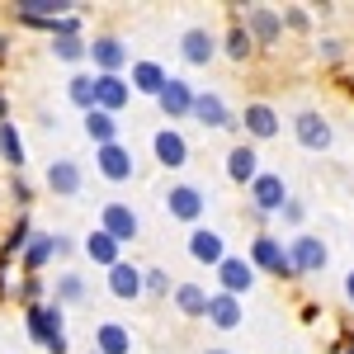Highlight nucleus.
Wrapping results in <instances>:
<instances>
[{
	"instance_id": "f257e3e1",
	"label": "nucleus",
	"mask_w": 354,
	"mask_h": 354,
	"mask_svg": "<svg viewBox=\"0 0 354 354\" xmlns=\"http://www.w3.org/2000/svg\"><path fill=\"white\" fill-rule=\"evenodd\" d=\"M28 330L53 354H66V335H62V312L57 307H28Z\"/></svg>"
},
{
	"instance_id": "f03ea898",
	"label": "nucleus",
	"mask_w": 354,
	"mask_h": 354,
	"mask_svg": "<svg viewBox=\"0 0 354 354\" xmlns=\"http://www.w3.org/2000/svg\"><path fill=\"white\" fill-rule=\"evenodd\" d=\"M250 265L274 270V274H298V270H293V260H288V250L274 241V236H255V241H250Z\"/></svg>"
},
{
	"instance_id": "7ed1b4c3",
	"label": "nucleus",
	"mask_w": 354,
	"mask_h": 354,
	"mask_svg": "<svg viewBox=\"0 0 354 354\" xmlns=\"http://www.w3.org/2000/svg\"><path fill=\"white\" fill-rule=\"evenodd\" d=\"M250 198H255V213H283V203H288L283 175H260L250 185Z\"/></svg>"
},
{
	"instance_id": "20e7f679",
	"label": "nucleus",
	"mask_w": 354,
	"mask_h": 354,
	"mask_svg": "<svg viewBox=\"0 0 354 354\" xmlns=\"http://www.w3.org/2000/svg\"><path fill=\"white\" fill-rule=\"evenodd\" d=\"M288 260H293V270H298V274H317L322 265H326V245L317 241V236H293Z\"/></svg>"
},
{
	"instance_id": "39448f33",
	"label": "nucleus",
	"mask_w": 354,
	"mask_h": 354,
	"mask_svg": "<svg viewBox=\"0 0 354 354\" xmlns=\"http://www.w3.org/2000/svg\"><path fill=\"white\" fill-rule=\"evenodd\" d=\"M293 133H298V142L307 147V151H326L330 147V123L322 118V113H298Z\"/></svg>"
},
{
	"instance_id": "423d86ee",
	"label": "nucleus",
	"mask_w": 354,
	"mask_h": 354,
	"mask_svg": "<svg viewBox=\"0 0 354 354\" xmlns=\"http://www.w3.org/2000/svg\"><path fill=\"white\" fill-rule=\"evenodd\" d=\"M165 208H170V218H180V222H198V213H203V194L194 189V185H175V189L165 194Z\"/></svg>"
},
{
	"instance_id": "0eeeda50",
	"label": "nucleus",
	"mask_w": 354,
	"mask_h": 354,
	"mask_svg": "<svg viewBox=\"0 0 354 354\" xmlns=\"http://www.w3.org/2000/svg\"><path fill=\"white\" fill-rule=\"evenodd\" d=\"M95 161H100V175H104V180H128V175H133V151H128V147H118V142L100 147V156H95Z\"/></svg>"
},
{
	"instance_id": "6e6552de",
	"label": "nucleus",
	"mask_w": 354,
	"mask_h": 354,
	"mask_svg": "<svg viewBox=\"0 0 354 354\" xmlns=\"http://www.w3.org/2000/svg\"><path fill=\"white\" fill-rule=\"evenodd\" d=\"M90 57H95L100 76H118V66L128 62V48H123L118 38H95V43H90Z\"/></svg>"
},
{
	"instance_id": "1a4fd4ad",
	"label": "nucleus",
	"mask_w": 354,
	"mask_h": 354,
	"mask_svg": "<svg viewBox=\"0 0 354 354\" xmlns=\"http://www.w3.org/2000/svg\"><path fill=\"white\" fill-rule=\"evenodd\" d=\"M189 255L198 260V265H222L227 260V250H222V236L213 232V227H198L189 236Z\"/></svg>"
},
{
	"instance_id": "9d476101",
	"label": "nucleus",
	"mask_w": 354,
	"mask_h": 354,
	"mask_svg": "<svg viewBox=\"0 0 354 354\" xmlns=\"http://www.w3.org/2000/svg\"><path fill=\"white\" fill-rule=\"evenodd\" d=\"M218 279H222V293L236 298V293H245V288L255 283V265H245V260H232V255H227V260L218 265Z\"/></svg>"
},
{
	"instance_id": "9b49d317",
	"label": "nucleus",
	"mask_w": 354,
	"mask_h": 354,
	"mask_svg": "<svg viewBox=\"0 0 354 354\" xmlns=\"http://www.w3.org/2000/svg\"><path fill=\"white\" fill-rule=\"evenodd\" d=\"M104 232H109L118 245L133 241L137 236V213L128 208V203H109V208H104Z\"/></svg>"
},
{
	"instance_id": "f8f14e48",
	"label": "nucleus",
	"mask_w": 354,
	"mask_h": 354,
	"mask_svg": "<svg viewBox=\"0 0 354 354\" xmlns=\"http://www.w3.org/2000/svg\"><path fill=\"white\" fill-rule=\"evenodd\" d=\"M151 147H156V161L170 165V170H180V165L189 161V147H185V137H180V133H170V128L151 137Z\"/></svg>"
},
{
	"instance_id": "ddd939ff",
	"label": "nucleus",
	"mask_w": 354,
	"mask_h": 354,
	"mask_svg": "<svg viewBox=\"0 0 354 354\" xmlns=\"http://www.w3.org/2000/svg\"><path fill=\"white\" fill-rule=\"evenodd\" d=\"M194 100H198V95H194L185 81H175V76H170V85L161 90V109L170 113V118H185V113H194Z\"/></svg>"
},
{
	"instance_id": "4468645a",
	"label": "nucleus",
	"mask_w": 354,
	"mask_h": 354,
	"mask_svg": "<svg viewBox=\"0 0 354 354\" xmlns=\"http://www.w3.org/2000/svg\"><path fill=\"white\" fill-rule=\"evenodd\" d=\"M194 118H198L203 128H236V123H232V113H227V104H222L218 95H198V100H194Z\"/></svg>"
},
{
	"instance_id": "2eb2a0df",
	"label": "nucleus",
	"mask_w": 354,
	"mask_h": 354,
	"mask_svg": "<svg viewBox=\"0 0 354 354\" xmlns=\"http://www.w3.org/2000/svg\"><path fill=\"white\" fill-rule=\"evenodd\" d=\"M260 156L250 151V147H232V156H227V175L236 180V185H255L260 180Z\"/></svg>"
},
{
	"instance_id": "dca6fc26",
	"label": "nucleus",
	"mask_w": 354,
	"mask_h": 354,
	"mask_svg": "<svg viewBox=\"0 0 354 354\" xmlns=\"http://www.w3.org/2000/svg\"><path fill=\"white\" fill-rule=\"evenodd\" d=\"M142 288H147L142 270H133V265H113V270H109V293H113V298H137Z\"/></svg>"
},
{
	"instance_id": "f3484780",
	"label": "nucleus",
	"mask_w": 354,
	"mask_h": 354,
	"mask_svg": "<svg viewBox=\"0 0 354 354\" xmlns=\"http://www.w3.org/2000/svg\"><path fill=\"white\" fill-rule=\"evenodd\" d=\"M95 350L100 354H128L133 350V335H128V326H118V322H104V326L95 330Z\"/></svg>"
},
{
	"instance_id": "a211bd4d",
	"label": "nucleus",
	"mask_w": 354,
	"mask_h": 354,
	"mask_svg": "<svg viewBox=\"0 0 354 354\" xmlns=\"http://www.w3.org/2000/svg\"><path fill=\"white\" fill-rule=\"evenodd\" d=\"M208 322L222 326V330L241 326V302L232 298V293H213V302H208Z\"/></svg>"
},
{
	"instance_id": "6ab92c4d",
	"label": "nucleus",
	"mask_w": 354,
	"mask_h": 354,
	"mask_svg": "<svg viewBox=\"0 0 354 354\" xmlns=\"http://www.w3.org/2000/svg\"><path fill=\"white\" fill-rule=\"evenodd\" d=\"M165 85H170V76H165L156 62H137V66H133V90H142V95H156V100H161Z\"/></svg>"
},
{
	"instance_id": "aec40b11",
	"label": "nucleus",
	"mask_w": 354,
	"mask_h": 354,
	"mask_svg": "<svg viewBox=\"0 0 354 354\" xmlns=\"http://www.w3.org/2000/svg\"><path fill=\"white\" fill-rule=\"evenodd\" d=\"M95 90H100V109L104 113H118L123 104H128V95H133L118 76H95Z\"/></svg>"
},
{
	"instance_id": "412c9836",
	"label": "nucleus",
	"mask_w": 354,
	"mask_h": 354,
	"mask_svg": "<svg viewBox=\"0 0 354 354\" xmlns=\"http://www.w3.org/2000/svg\"><path fill=\"white\" fill-rule=\"evenodd\" d=\"M208 302L213 298H208L198 283H180V288H175V307H180L185 317H208Z\"/></svg>"
},
{
	"instance_id": "4be33fe9",
	"label": "nucleus",
	"mask_w": 354,
	"mask_h": 354,
	"mask_svg": "<svg viewBox=\"0 0 354 354\" xmlns=\"http://www.w3.org/2000/svg\"><path fill=\"white\" fill-rule=\"evenodd\" d=\"M245 133L250 137H274L279 133V113H274L270 104H250V109H245Z\"/></svg>"
},
{
	"instance_id": "5701e85b",
	"label": "nucleus",
	"mask_w": 354,
	"mask_h": 354,
	"mask_svg": "<svg viewBox=\"0 0 354 354\" xmlns=\"http://www.w3.org/2000/svg\"><path fill=\"white\" fill-rule=\"evenodd\" d=\"M85 255H90V260H95V265H118V241H113L109 232H104V227H100V232H95V236H90V241H85Z\"/></svg>"
},
{
	"instance_id": "b1692460",
	"label": "nucleus",
	"mask_w": 354,
	"mask_h": 354,
	"mask_svg": "<svg viewBox=\"0 0 354 354\" xmlns=\"http://www.w3.org/2000/svg\"><path fill=\"white\" fill-rule=\"evenodd\" d=\"M48 185H53L57 194H76L81 189V170H76V161H57L53 170H48Z\"/></svg>"
},
{
	"instance_id": "393cba45",
	"label": "nucleus",
	"mask_w": 354,
	"mask_h": 354,
	"mask_svg": "<svg viewBox=\"0 0 354 354\" xmlns=\"http://www.w3.org/2000/svg\"><path fill=\"white\" fill-rule=\"evenodd\" d=\"M85 133L95 137L100 147H109V142H113V133H118V123H113V113H104V109H90V113H85Z\"/></svg>"
},
{
	"instance_id": "a878e982",
	"label": "nucleus",
	"mask_w": 354,
	"mask_h": 354,
	"mask_svg": "<svg viewBox=\"0 0 354 354\" xmlns=\"http://www.w3.org/2000/svg\"><path fill=\"white\" fill-rule=\"evenodd\" d=\"M185 57H189L194 66H203V62L213 57V38H208V28H189V33H185Z\"/></svg>"
},
{
	"instance_id": "bb28decb",
	"label": "nucleus",
	"mask_w": 354,
	"mask_h": 354,
	"mask_svg": "<svg viewBox=\"0 0 354 354\" xmlns=\"http://www.w3.org/2000/svg\"><path fill=\"white\" fill-rule=\"evenodd\" d=\"M66 95H71V100H76L85 113L100 109V90H95V76H76V81L66 85Z\"/></svg>"
},
{
	"instance_id": "cd10ccee",
	"label": "nucleus",
	"mask_w": 354,
	"mask_h": 354,
	"mask_svg": "<svg viewBox=\"0 0 354 354\" xmlns=\"http://www.w3.org/2000/svg\"><path fill=\"white\" fill-rule=\"evenodd\" d=\"M245 19H250V28H255V38H265V43L279 33V15H274V10H265V5L245 10Z\"/></svg>"
},
{
	"instance_id": "c85d7f7f",
	"label": "nucleus",
	"mask_w": 354,
	"mask_h": 354,
	"mask_svg": "<svg viewBox=\"0 0 354 354\" xmlns=\"http://www.w3.org/2000/svg\"><path fill=\"white\" fill-rule=\"evenodd\" d=\"M0 156L10 165H24V142H19V133L10 123H0Z\"/></svg>"
},
{
	"instance_id": "c756f323",
	"label": "nucleus",
	"mask_w": 354,
	"mask_h": 354,
	"mask_svg": "<svg viewBox=\"0 0 354 354\" xmlns=\"http://www.w3.org/2000/svg\"><path fill=\"white\" fill-rule=\"evenodd\" d=\"M53 250H57V236H38V241H28V270H38Z\"/></svg>"
},
{
	"instance_id": "7c9ffc66",
	"label": "nucleus",
	"mask_w": 354,
	"mask_h": 354,
	"mask_svg": "<svg viewBox=\"0 0 354 354\" xmlns=\"http://www.w3.org/2000/svg\"><path fill=\"white\" fill-rule=\"evenodd\" d=\"M53 53L62 57V62H76V57H85L90 48H85L81 38H57V43H53Z\"/></svg>"
},
{
	"instance_id": "2f4dec72",
	"label": "nucleus",
	"mask_w": 354,
	"mask_h": 354,
	"mask_svg": "<svg viewBox=\"0 0 354 354\" xmlns=\"http://www.w3.org/2000/svg\"><path fill=\"white\" fill-rule=\"evenodd\" d=\"M227 53L236 57V62H245V53H250V33H245V28H232V38H227Z\"/></svg>"
},
{
	"instance_id": "473e14b6",
	"label": "nucleus",
	"mask_w": 354,
	"mask_h": 354,
	"mask_svg": "<svg viewBox=\"0 0 354 354\" xmlns=\"http://www.w3.org/2000/svg\"><path fill=\"white\" fill-rule=\"evenodd\" d=\"M57 293H62V298H81V293H85V283L76 279V274H66V279L57 283Z\"/></svg>"
},
{
	"instance_id": "72a5a7b5",
	"label": "nucleus",
	"mask_w": 354,
	"mask_h": 354,
	"mask_svg": "<svg viewBox=\"0 0 354 354\" xmlns=\"http://www.w3.org/2000/svg\"><path fill=\"white\" fill-rule=\"evenodd\" d=\"M19 245H28V222H19V227H15V232H10V241H5V250H10V255H15V250H19Z\"/></svg>"
},
{
	"instance_id": "f704fd0d",
	"label": "nucleus",
	"mask_w": 354,
	"mask_h": 354,
	"mask_svg": "<svg viewBox=\"0 0 354 354\" xmlns=\"http://www.w3.org/2000/svg\"><path fill=\"white\" fill-rule=\"evenodd\" d=\"M147 288H151V293H165V288H170L165 270H147Z\"/></svg>"
},
{
	"instance_id": "c9c22d12",
	"label": "nucleus",
	"mask_w": 354,
	"mask_h": 354,
	"mask_svg": "<svg viewBox=\"0 0 354 354\" xmlns=\"http://www.w3.org/2000/svg\"><path fill=\"white\" fill-rule=\"evenodd\" d=\"M283 218L298 222V218H302V203H293V198H288V203H283Z\"/></svg>"
},
{
	"instance_id": "e433bc0d",
	"label": "nucleus",
	"mask_w": 354,
	"mask_h": 354,
	"mask_svg": "<svg viewBox=\"0 0 354 354\" xmlns=\"http://www.w3.org/2000/svg\"><path fill=\"white\" fill-rule=\"evenodd\" d=\"M345 293H350V302H354V274H350V279H345Z\"/></svg>"
},
{
	"instance_id": "4c0bfd02",
	"label": "nucleus",
	"mask_w": 354,
	"mask_h": 354,
	"mask_svg": "<svg viewBox=\"0 0 354 354\" xmlns=\"http://www.w3.org/2000/svg\"><path fill=\"white\" fill-rule=\"evenodd\" d=\"M0 118H5V95H0Z\"/></svg>"
},
{
	"instance_id": "58836bf2",
	"label": "nucleus",
	"mask_w": 354,
	"mask_h": 354,
	"mask_svg": "<svg viewBox=\"0 0 354 354\" xmlns=\"http://www.w3.org/2000/svg\"><path fill=\"white\" fill-rule=\"evenodd\" d=\"M208 354H227V350H208Z\"/></svg>"
},
{
	"instance_id": "ea45409f",
	"label": "nucleus",
	"mask_w": 354,
	"mask_h": 354,
	"mask_svg": "<svg viewBox=\"0 0 354 354\" xmlns=\"http://www.w3.org/2000/svg\"><path fill=\"white\" fill-rule=\"evenodd\" d=\"M0 53H5V38H0Z\"/></svg>"
},
{
	"instance_id": "a19ab883",
	"label": "nucleus",
	"mask_w": 354,
	"mask_h": 354,
	"mask_svg": "<svg viewBox=\"0 0 354 354\" xmlns=\"http://www.w3.org/2000/svg\"><path fill=\"white\" fill-rule=\"evenodd\" d=\"M345 350H350V354H354V345H345Z\"/></svg>"
}]
</instances>
